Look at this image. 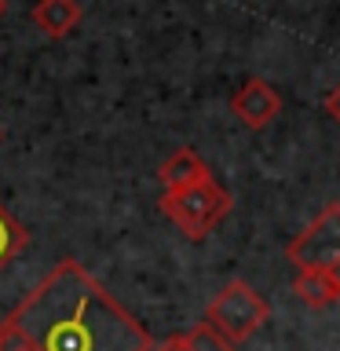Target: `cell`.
<instances>
[{
    "instance_id": "6da1fadb",
    "label": "cell",
    "mask_w": 340,
    "mask_h": 351,
    "mask_svg": "<svg viewBox=\"0 0 340 351\" xmlns=\"http://www.w3.org/2000/svg\"><path fill=\"white\" fill-rule=\"evenodd\" d=\"M8 318L37 351H154L147 329L77 260L55 263Z\"/></svg>"
},
{
    "instance_id": "7a4b0ae2",
    "label": "cell",
    "mask_w": 340,
    "mask_h": 351,
    "mask_svg": "<svg viewBox=\"0 0 340 351\" xmlns=\"http://www.w3.org/2000/svg\"><path fill=\"white\" fill-rule=\"evenodd\" d=\"M161 213L175 223L183 238L191 241H202L208 238L212 230L227 219L230 213V194L219 186L212 176L186 191H175V194H161Z\"/></svg>"
},
{
    "instance_id": "3957f363",
    "label": "cell",
    "mask_w": 340,
    "mask_h": 351,
    "mask_svg": "<svg viewBox=\"0 0 340 351\" xmlns=\"http://www.w3.org/2000/svg\"><path fill=\"white\" fill-rule=\"evenodd\" d=\"M267 318H271L267 300L245 282H227L205 307V322L212 326L219 337H227L230 344L249 340Z\"/></svg>"
},
{
    "instance_id": "277c9868",
    "label": "cell",
    "mask_w": 340,
    "mask_h": 351,
    "mask_svg": "<svg viewBox=\"0 0 340 351\" xmlns=\"http://www.w3.org/2000/svg\"><path fill=\"white\" fill-rule=\"evenodd\" d=\"M285 256L296 271L340 274V202H329L300 234L289 241Z\"/></svg>"
},
{
    "instance_id": "5b68a950",
    "label": "cell",
    "mask_w": 340,
    "mask_h": 351,
    "mask_svg": "<svg viewBox=\"0 0 340 351\" xmlns=\"http://www.w3.org/2000/svg\"><path fill=\"white\" fill-rule=\"evenodd\" d=\"M230 114H234L245 128H267L271 121L282 114V95L271 88V81L249 77V81L230 95Z\"/></svg>"
},
{
    "instance_id": "8992f818",
    "label": "cell",
    "mask_w": 340,
    "mask_h": 351,
    "mask_svg": "<svg viewBox=\"0 0 340 351\" xmlns=\"http://www.w3.org/2000/svg\"><path fill=\"white\" fill-rule=\"evenodd\" d=\"M208 165L197 158V154L191 147H183V150H175L169 161L158 169V180H161V194H175V191H186V186H194V183H202L208 180Z\"/></svg>"
},
{
    "instance_id": "52a82bcc",
    "label": "cell",
    "mask_w": 340,
    "mask_h": 351,
    "mask_svg": "<svg viewBox=\"0 0 340 351\" xmlns=\"http://www.w3.org/2000/svg\"><path fill=\"white\" fill-rule=\"evenodd\" d=\"M33 22L44 37H66V33L77 29L81 22V0H37L33 8Z\"/></svg>"
},
{
    "instance_id": "ba28073f",
    "label": "cell",
    "mask_w": 340,
    "mask_h": 351,
    "mask_svg": "<svg viewBox=\"0 0 340 351\" xmlns=\"http://www.w3.org/2000/svg\"><path fill=\"white\" fill-rule=\"evenodd\" d=\"M293 293L307 307H329L340 300V274H322V271H296Z\"/></svg>"
},
{
    "instance_id": "9c48e42d",
    "label": "cell",
    "mask_w": 340,
    "mask_h": 351,
    "mask_svg": "<svg viewBox=\"0 0 340 351\" xmlns=\"http://www.w3.org/2000/svg\"><path fill=\"white\" fill-rule=\"evenodd\" d=\"M22 249H26V230H22V223L4 205H0V271H4Z\"/></svg>"
},
{
    "instance_id": "30bf717a",
    "label": "cell",
    "mask_w": 340,
    "mask_h": 351,
    "mask_svg": "<svg viewBox=\"0 0 340 351\" xmlns=\"http://www.w3.org/2000/svg\"><path fill=\"white\" fill-rule=\"evenodd\" d=\"M186 333H191V340H194V351H238L227 337H219L208 322H197L194 329H186Z\"/></svg>"
},
{
    "instance_id": "8fae6325",
    "label": "cell",
    "mask_w": 340,
    "mask_h": 351,
    "mask_svg": "<svg viewBox=\"0 0 340 351\" xmlns=\"http://www.w3.org/2000/svg\"><path fill=\"white\" fill-rule=\"evenodd\" d=\"M0 351H37V348H33V340L22 333L11 318H4V322H0Z\"/></svg>"
},
{
    "instance_id": "7c38bea8",
    "label": "cell",
    "mask_w": 340,
    "mask_h": 351,
    "mask_svg": "<svg viewBox=\"0 0 340 351\" xmlns=\"http://www.w3.org/2000/svg\"><path fill=\"white\" fill-rule=\"evenodd\" d=\"M154 351H194V340L191 333H180V337H169L165 344H154Z\"/></svg>"
},
{
    "instance_id": "4fadbf2b",
    "label": "cell",
    "mask_w": 340,
    "mask_h": 351,
    "mask_svg": "<svg viewBox=\"0 0 340 351\" xmlns=\"http://www.w3.org/2000/svg\"><path fill=\"white\" fill-rule=\"evenodd\" d=\"M322 106L329 110V117H333L337 125H340V84H337V88H329V95H326V103H322Z\"/></svg>"
},
{
    "instance_id": "5bb4252c",
    "label": "cell",
    "mask_w": 340,
    "mask_h": 351,
    "mask_svg": "<svg viewBox=\"0 0 340 351\" xmlns=\"http://www.w3.org/2000/svg\"><path fill=\"white\" fill-rule=\"evenodd\" d=\"M0 15H4V0H0Z\"/></svg>"
}]
</instances>
